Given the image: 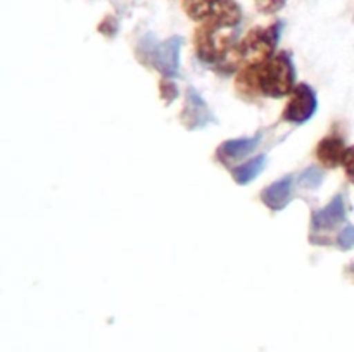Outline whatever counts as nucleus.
Here are the masks:
<instances>
[{"label": "nucleus", "instance_id": "1", "mask_svg": "<svg viewBox=\"0 0 354 352\" xmlns=\"http://www.w3.org/2000/svg\"><path fill=\"white\" fill-rule=\"evenodd\" d=\"M294 64L287 54L270 57L261 64L249 66L239 78V83L249 90L268 97L287 95L294 90Z\"/></svg>", "mask_w": 354, "mask_h": 352}, {"label": "nucleus", "instance_id": "2", "mask_svg": "<svg viewBox=\"0 0 354 352\" xmlns=\"http://www.w3.org/2000/svg\"><path fill=\"white\" fill-rule=\"evenodd\" d=\"M189 17L206 21L207 26L232 28L241 23L242 10L235 0H183Z\"/></svg>", "mask_w": 354, "mask_h": 352}, {"label": "nucleus", "instance_id": "3", "mask_svg": "<svg viewBox=\"0 0 354 352\" xmlns=\"http://www.w3.org/2000/svg\"><path fill=\"white\" fill-rule=\"evenodd\" d=\"M182 38L171 37L165 43H156V38L147 35L142 41V50L147 59H151L152 66L165 76H175L180 66V48Z\"/></svg>", "mask_w": 354, "mask_h": 352}, {"label": "nucleus", "instance_id": "4", "mask_svg": "<svg viewBox=\"0 0 354 352\" xmlns=\"http://www.w3.org/2000/svg\"><path fill=\"white\" fill-rule=\"evenodd\" d=\"M280 28L282 24H275L266 30H261V28L252 30L241 43L242 59H245L249 66H256L273 57L275 45L279 43Z\"/></svg>", "mask_w": 354, "mask_h": 352}, {"label": "nucleus", "instance_id": "5", "mask_svg": "<svg viewBox=\"0 0 354 352\" xmlns=\"http://www.w3.org/2000/svg\"><path fill=\"white\" fill-rule=\"evenodd\" d=\"M317 95H315L310 85H304L303 83V85L294 86L289 104H287L286 110H283V119L289 121V123L303 124L313 117V114L317 113Z\"/></svg>", "mask_w": 354, "mask_h": 352}, {"label": "nucleus", "instance_id": "6", "mask_svg": "<svg viewBox=\"0 0 354 352\" xmlns=\"http://www.w3.org/2000/svg\"><path fill=\"white\" fill-rule=\"evenodd\" d=\"M180 119H182L183 126H185L187 130H199V128L207 126L211 121H214L207 104L204 102V99L199 95V92L194 90L192 86L187 90L185 107H183Z\"/></svg>", "mask_w": 354, "mask_h": 352}, {"label": "nucleus", "instance_id": "7", "mask_svg": "<svg viewBox=\"0 0 354 352\" xmlns=\"http://www.w3.org/2000/svg\"><path fill=\"white\" fill-rule=\"evenodd\" d=\"M218 30H221V28L206 26L203 30H199V33H197V54L201 55L203 61H220L227 54L228 47H230V38L220 37Z\"/></svg>", "mask_w": 354, "mask_h": 352}, {"label": "nucleus", "instance_id": "8", "mask_svg": "<svg viewBox=\"0 0 354 352\" xmlns=\"http://www.w3.org/2000/svg\"><path fill=\"white\" fill-rule=\"evenodd\" d=\"M292 176H286V178L279 179V182L270 185L268 188L263 192V202H265L272 211H282L283 207H287V204L290 202V199H292Z\"/></svg>", "mask_w": 354, "mask_h": 352}, {"label": "nucleus", "instance_id": "9", "mask_svg": "<svg viewBox=\"0 0 354 352\" xmlns=\"http://www.w3.org/2000/svg\"><path fill=\"white\" fill-rule=\"evenodd\" d=\"M346 219V207L344 200L341 195L335 197L330 204L313 214V228L315 230H328V228L337 226L339 223Z\"/></svg>", "mask_w": 354, "mask_h": 352}, {"label": "nucleus", "instance_id": "10", "mask_svg": "<svg viewBox=\"0 0 354 352\" xmlns=\"http://www.w3.org/2000/svg\"><path fill=\"white\" fill-rule=\"evenodd\" d=\"M348 148L344 147V141L337 137H328L320 141L317 147V155L325 166L328 168H335L339 162L344 161V155Z\"/></svg>", "mask_w": 354, "mask_h": 352}, {"label": "nucleus", "instance_id": "11", "mask_svg": "<svg viewBox=\"0 0 354 352\" xmlns=\"http://www.w3.org/2000/svg\"><path fill=\"white\" fill-rule=\"evenodd\" d=\"M261 137L256 135L252 138H237V140H227L220 148H218V154L221 159H228V161H234V159H241L244 155L251 154L256 147L259 145Z\"/></svg>", "mask_w": 354, "mask_h": 352}, {"label": "nucleus", "instance_id": "12", "mask_svg": "<svg viewBox=\"0 0 354 352\" xmlns=\"http://www.w3.org/2000/svg\"><path fill=\"white\" fill-rule=\"evenodd\" d=\"M266 164L265 155H258V157L251 159L245 164L239 166V168L234 169V178L239 185H248L249 182H252L254 178H258L259 173L263 171Z\"/></svg>", "mask_w": 354, "mask_h": 352}, {"label": "nucleus", "instance_id": "13", "mask_svg": "<svg viewBox=\"0 0 354 352\" xmlns=\"http://www.w3.org/2000/svg\"><path fill=\"white\" fill-rule=\"evenodd\" d=\"M322 182H324V171L318 168L306 169V171H304L299 178L301 185L306 186V188H310V190L318 188V186L322 185Z\"/></svg>", "mask_w": 354, "mask_h": 352}, {"label": "nucleus", "instance_id": "14", "mask_svg": "<svg viewBox=\"0 0 354 352\" xmlns=\"http://www.w3.org/2000/svg\"><path fill=\"white\" fill-rule=\"evenodd\" d=\"M337 244L342 251H349V248L354 247V226L353 224H348L344 230L341 231L337 238Z\"/></svg>", "mask_w": 354, "mask_h": 352}, {"label": "nucleus", "instance_id": "15", "mask_svg": "<svg viewBox=\"0 0 354 352\" xmlns=\"http://www.w3.org/2000/svg\"><path fill=\"white\" fill-rule=\"evenodd\" d=\"M342 164H344L346 173H348V176L351 178V182H354V147H349L348 150H346Z\"/></svg>", "mask_w": 354, "mask_h": 352}, {"label": "nucleus", "instance_id": "16", "mask_svg": "<svg viewBox=\"0 0 354 352\" xmlns=\"http://www.w3.org/2000/svg\"><path fill=\"white\" fill-rule=\"evenodd\" d=\"M286 3V0H263L261 10H266V12H273V10H279L280 7Z\"/></svg>", "mask_w": 354, "mask_h": 352}, {"label": "nucleus", "instance_id": "17", "mask_svg": "<svg viewBox=\"0 0 354 352\" xmlns=\"http://www.w3.org/2000/svg\"><path fill=\"white\" fill-rule=\"evenodd\" d=\"M161 86H162V97H165L168 102H171V100L176 97V93H178L176 92L175 85H173V83H161Z\"/></svg>", "mask_w": 354, "mask_h": 352}]
</instances>
